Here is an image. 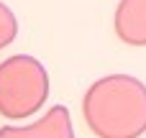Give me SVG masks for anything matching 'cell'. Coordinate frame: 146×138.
<instances>
[{"instance_id": "3", "label": "cell", "mask_w": 146, "mask_h": 138, "mask_svg": "<svg viewBox=\"0 0 146 138\" xmlns=\"http://www.w3.org/2000/svg\"><path fill=\"white\" fill-rule=\"evenodd\" d=\"M15 36H18V18H15V13L0 0V51H3L5 46H10V44L15 41Z\"/></svg>"}, {"instance_id": "1", "label": "cell", "mask_w": 146, "mask_h": 138, "mask_svg": "<svg viewBox=\"0 0 146 138\" xmlns=\"http://www.w3.org/2000/svg\"><path fill=\"white\" fill-rule=\"evenodd\" d=\"M49 74L44 64L28 54L10 56L0 64V115L3 118H28L46 102Z\"/></svg>"}, {"instance_id": "2", "label": "cell", "mask_w": 146, "mask_h": 138, "mask_svg": "<svg viewBox=\"0 0 146 138\" xmlns=\"http://www.w3.org/2000/svg\"><path fill=\"white\" fill-rule=\"evenodd\" d=\"M0 138H74V136H72V123H69L67 108L56 105L33 125H21V128L3 125Z\"/></svg>"}]
</instances>
